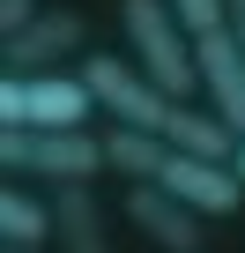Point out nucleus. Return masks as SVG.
Wrapping results in <instances>:
<instances>
[{"instance_id":"nucleus-1","label":"nucleus","mask_w":245,"mask_h":253,"mask_svg":"<svg viewBox=\"0 0 245 253\" xmlns=\"http://www.w3.org/2000/svg\"><path fill=\"white\" fill-rule=\"evenodd\" d=\"M119 30H127V52L186 104L201 89V38L178 23L171 0H119Z\"/></svg>"},{"instance_id":"nucleus-2","label":"nucleus","mask_w":245,"mask_h":253,"mask_svg":"<svg viewBox=\"0 0 245 253\" xmlns=\"http://www.w3.org/2000/svg\"><path fill=\"white\" fill-rule=\"evenodd\" d=\"M0 164L37 171L52 186H89L97 171H111L104 134H89V126H0Z\"/></svg>"},{"instance_id":"nucleus-3","label":"nucleus","mask_w":245,"mask_h":253,"mask_svg":"<svg viewBox=\"0 0 245 253\" xmlns=\"http://www.w3.org/2000/svg\"><path fill=\"white\" fill-rule=\"evenodd\" d=\"M82 82L97 89V104L111 112V119H127V126H171V112H178V97L141 67V60H119V52H89L82 60Z\"/></svg>"},{"instance_id":"nucleus-4","label":"nucleus","mask_w":245,"mask_h":253,"mask_svg":"<svg viewBox=\"0 0 245 253\" xmlns=\"http://www.w3.org/2000/svg\"><path fill=\"white\" fill-rule=\"evenodd\" d=\"M89 112H104V104L82 75L45 67V75H8L0 82V126H89Z\"/></svg>"},{"instance_id":"nucleus-5","label":"nucleus","mask_w":245,"mask_h":253,"mask_svg":"<svg viewBox=\"0 0 245 253\" xmlns=\"http://www.w3.org/2000/svg\"><path fill=\"white\" fill-rule=\"evenodd\" d=\"M156 186L178 194V201L201 209V216H238V201H245V179H238L230 164H215V157H193V149H171L164 171H156Z\"/></svg>"},{"instance_id":"nucleus-6","label":"nucleus","mask_w":245,"mask_h":253,"mask_svg":"<svg viewBox=\"0 0 245 253\" xmlns=\"http://www.w3.org/2000/svg\"><path fill=\"white\" fill-rule=\"evenodd\" d=\"M127 223L149 238V246H164V253H201L208 246V216L201 209H186L178 194H164L156 179H134V194H127Z\"/></svg>"},{"instance_id":"nucleus-7","label":"nucleus","mask_w":245,"mask_h":253,"mask_svg":"<svg viewBox=\"0 0 245 253\" xmlns=\"http://www.w3.org/2000/svg\"><path fill=\"white\" fill-rule=\"evenodd\" d=\"M0 52H8V75H45V67H60L67 52H82V15H74V8H45L30 30H15Z\"/></svg>"},{"instance_id":"nucleus-8","label":"nucleus","mask_w":245,"mask_h":253,"mask_svg":"<svg viewBox=\"0 0 245 253\" xmlns=\"http://www.w3.org/2000/svg\"><path fill=\"white\" fill-rule=\"evenodd\" d=\"M201 89H208V104L245 134V45H238L230 23L201 38Z\"/></svg>"},{"instance_id":"nucleus-9","label":"nucleus","mask_w":245,"mask_h":253,"mask_svg":"<svg viewBox=\"0 0 245 253\" xmlns=\"http://www.w3.org/2000/svg\"><path fill=\"white\" fill-rule=\"evenodd\" d=\"M164 134H171V149H193V157H215V164H230V157H238V142H245V134H238V126H230L215 104H193V97L171 112V126H164Z\"/></svg>"},{"instance_id":"nucleus-10","label":"nucleus","mask_w":245,"mask_h":253,"mask_svg":"<svg viewBox=\"0 0 245 253\" xmlns=\"http://www.w3.org/2000/svg\"><path fill=\"white\" fill-rule=\"evenodd\" d=\"M104 157H111V171H127V179H156V171H164V157H171V134L111 119V134H104Z\"/></svg>"},{"instance_id":"nucleus-11","label":"nucleus","mask_w":245,"mask_h":253,"mask_svg":"<svg viewBox=\"0 0 245 253\" xmlns=\"http://www.w3.org/2000/svg\"><path fill=\"white\" fill-rule=\"evenodd\" d=\"M52 209H60V253H111L89 186H52Z\"/></svg>"},{"instance_id":"nucleus-12","label":"nucleus","mask_w":245,"mask_h":253,"mask_svg":"<svg viewBox=\"0 0 245 253\" xmlns=\"http://www.w3.org/2000/svg\"><path fill=\"white\" fill-rule=\"evenodd\" d=\"M0 238H15V246H52V238H60V209L37 201V194H23V186H8V194H0Z\"/></svg>"},{"instance_id":"nucleus-13","label":"nucleus","mask_w":245,"mask_h":253,"mask_svg":"<svg viewBox=\"0 0 245 253\" xmlns=\"http://www.w3.org/2000/svg\"><path fill=\"white\" fill-rule=\"evenodd\" d=\"M171 8H178V23H186L193 38H208V30H223V23H230L223 0H171Z\"/></svg>"},{"instance_id":"nucleus-14","label":"nucleus","mask_w":245,"mask_h":253,"mask_svg":"<svg viewBox=\"0 0 245 253\" xmlns=\"http://www.w3.org/2000/svg\"><path fill=\"white\" fill-rule=\"evenodd\" d=\"M37 15H45L37 0H0V30H8V38H15V30H30Z\"/></svg>"},{"instance_id":"nucleus-15","label":"nucleus","mask_w":245,"mask_h":253,"mask_svg":"<svg viewBox=\"0 0 245 253\" xmlns=\"http://www.w3.org/2000/svg\"><path fill=\"white\" fill-rule=\"evenodd\" d=\"M223 8H230V30H245V0H223Z\"/></svg>"},{"instance_id":"nucleus-16","label":"nucleus","mask_w":245,"mask_h":253,"mask_svg":"<svg viewBox=\"0 0 245 253\" xmlns=\"http://www.w3.org/2000/svg\"><path fill=\"white\" fill-rule=\"evenodd\" d=\"M0 253H45V246H15V238H8V246H0Z\"/></svg>"},{"instance_id":"nucleus-17","label":"nucleus","mask_w":245,"mask_h":253,"mask_svg":"<svg viewBox=\"0 0 245 253\" xmlns=\"http://www.w3.org/2000/svg\"><path fill=\"white\" fill-rule=\"evenodd\" d=\"M230 171H238V179H245V142H238V157H230Z\"/></svg>"},{"instance_id":"nucleus-18","label":"nucleus","mask_w":245,"mask_h":253,"mask_svg":"<svg viewBox=\"0 0 245 253\" xmlns=\"http://www.w3.org/2000/svg\"><path fill=\"white\" fill-rule=\"evenodd\" d=\"M238 45H245V30H238Z\"/></svg>"}]
</instances>
